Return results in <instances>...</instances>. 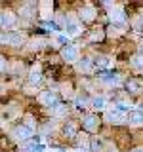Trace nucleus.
<instances>
[{
  "label": "nucleus",
  "mask_w": 143,
  "mask_h": 152,
  "mask_svg": "<svg viewBox=\"0 0 143 152\" xmlns=\"http://www.w3.org/2000/svg\"><path fill=\"white\" fill-rule=\"evenodd\" d=\"M63 57L67 61H76V59H78V50H76L74 46H71V44L65 46L63 48Z\"/></svg>",
  "instance_id": "obj_1"
},
{
  "label": "nucleus",
  "mask_w": 143,
  "mask_h": 152,
  "mask_svg": "<svg viewBox=\"0 0 143 152\" xmlns=\"http://www.w3.org/2000/svg\"><path fill=\"white\" fill-rule=\"evenodd\" d=\"M40 101H42V104H52V107H55V101H57V95L55 93H52V91H44L40 95Z\"/></svg>",
  "instance_id": "obj_2"
},
{
  "label": "nucleus",
  "mask_w": 143,
  "mask_h": 152,
  "mask_svg": "<svg viewBox=\"0 0 143 152\" xmlns=\"http://www.w3.org/2000/svg\"><path fill=\"white\" fill-rule=\"evenodd\" d=\"M31 135H32V129H31V127H27V126H21V127H17V129H15V137H17V139H21V141H27Z\"/></svg>",
  "instance_id": "obj_3"
},
{
  "label": "nucleus",
  "mask_w": 143,
  "mask_h": 152,
  "mask_svg": "<svg viewBox=\"0 0 143 152\" xmlns=\"http://www.w3.org/2000/svg\"><path fill=\"white\" fill-rule=\"evenodd\" d=\"M6 42H10V44H13V46H19L23 42V34H19V32H8Z\"/></svg>",
  "instance_id": "obj_4"
},
{
  "label": "nucleus",
  "mask_w": 143,
  "mask_h": 152,
  "mask_svg": "<svg viewBox=\"0 0 143 152\" xmlns=\"http://www.w3.org/2000/svg\"><path fill=\"white\" fill-rule=\"evenodd\" d=\"M99 78H101L103 82H107V84H116V82H118V76L114 74V72H105V74H99Z\"/></svg>",
  "instance_id": "obj_5"
},
{
  "label": "nucleus",
  "mask_w": 143,
  "mask_h": 152,
  "mask_svg": "<svg viewBox=\"0 0 143 152\" xmlns=\"http://www.w3.org/2000/svg\"><path fill=\"white\" fill-rule=\"evenodd\" d=\"M130 124H143V112L141 110H132L130 112Z\"/></svg>",
  "instance_id": "obj_6"
},
{
  "label": "nucleus",
  "mask_w": 143,
  "mask_h": 152,
  "mask_svg": "<svg viewBox=\"0 0 143 152\" xmlns=\"http://www.w3.org/2000/svg\"><path fill=\"white\" fill-rule=\"evenodd\" d=\"M95 126H97V120H95L94 116H86V120H84V129L92 131V129H95Z\"/></svg>",
  "instance_id": "obj_7"
},
{
  "label": "nucleus",
  "mask_w": 143,
  "mask_h": 152,
  "mask_svg": "<svg viewBox=\"0 0 143 152\" xmlns=\"http://www.w3.org/2000/svg\"><path fill=\"white\" fill-rule=\"evenodd\" d=\"M65 133H67V137H74L76 135V126H74L73 122H69L65 126Z\"/></svg>",
  "instance_id": "obj_8"
},
{
  "label": "nucleus",
  "mask_w": 143,
  "mask_h": 152,
  "mask_svg": "<svg viewBox=\"0 0 143 152\" xmlns=\"http://www.w3.org/2000/svg\"><path fill=\"white\" fill-rule=\"evenodd\" d=\"M67 34H76V32H78V25H76V23H73V21H69L67 23Z\"/></svg>",
  "instance_id": "obj_9"
},
{
  "label": "nucleus",
  "mask_w": 143,
  "mask_h": 152,
  "mask_svg": "<svg viewBox=\"0 0 143 152\" xmlns=\"http://www.w3.org/2000/svg\"><path fill=\"white\" fill-rule=\"evenodd\" d=\"M78 69L90 70V69H92V61H90V59H80V61H78Z\"/></svg>",
  "instance_id": "obj_10"
},
{
  "label": "nucleus",
  "mask_w": 143,
  "mask_h": 152,
  "mask_svg": "<svg viewBox=\"0 0 143 152\" xmlns=\"http://www.w3.org/2000/svg\"><path fill=\"white\" fill-rule=\"evenodd\" d=\"M132 65L136 66V69H143V55H136L132 59Z\"/></svg>",
  "instance_id": "obj_11"
},
{
  "label": "nucleus",
  "mask_w": 143,
  "mask_h": 152,
  "mask_svg": "<svg viewBox=\"0 0 143 152\" xmlns=\"http://www.w3.org/2000/svg\"><path fill=\"white\" fill-rule=\"evenodd\" d=\"M92 104H94V108H103L105 107V99L103 97H95V99H92Z\"/></svg>",
  "instance_id": "obj_12"
},
{
  "label": "nucleus",
  "mask_w": 143,
  "mask_h": 152,
  "mask_svg": "<svg viewBox=\"0 0 143 152\" xmlns=\"http://www.w3.org/2000/svg\"><path fill=\"white\" fill-rule=\"evenodd\" d=\"M80 15H82L86 21H90V19H94V10H90V8H86L84 12H80Z\"/></svg>",
  "instance_id": "obj_13"
},
{
  "label": "nucleus",
  "mask_w": 143,
  "mask_h": 152,
  "mask_svg": "<svg viewBox=\"0 0 143 152\" xmlns=\"http://www.w3.org/2000/svg\"><path fill=\"white\" fill-rule=\"evenodd\" d=\"M128 86H130V88H133L132 91H139V88H141V84L137 82V80H130V82H128Z\"/></svg>",
  "instance_id": "obj_14"
},
{
  "label": "nucleus",
  "mask_w": 143,
  "mask_h": 152,
  "mask_svg": "<svg viewBox=\"0 0 143 152\" xmlns=\"http://www.w3.org/2000/svg\"><path fill=\"white\" fill-rule=\"evenodd\" d=\"M124 12H114V15H111L113 19H118V21H124V15H122Z\"/></svg>",
  "instance_id": "obj_15"
},
{
  "label": "nucleus",
  "mask_w": 143,
  "mask_h": 152,
  "mask_svg": "<svg viewBox=\"0 0 143 152\" xmlns=\"http://www.w3.org/2000/svg\"><path fill=\"white\" fill-rule=\"evenodd\" d=\"M4 69H6V59H4V57H0V72H2Z\"/></svg>",
  "instance_id": "obj_16"
},
{
  "label": "nucleus",
  "mask_w": 143,
  "mask_h": 152,
  "mask_svg": "<svg viewBox=\"0 0 143 152\" xmlns=\"http://www.w3.org/2000/svg\"><path fill=\"white\" fill-rule=\"evenodd\" d=\"M31 80H32V82H38V80H40V74H38V72H32Z\"/></svg>",
  "instance_id": "obj_17"
},
{
  "label": "nucleus",
  "mask_w": 143,
  "mask_h": 152,
  "mask_svg": "<svg viewBox=\"0 0 143 152\" xmlns=\"http://www.w3.org/2000/svg\"><path fill=\"white\" fill-rule=\"evenodd\" d=\"M0 44H6V32H0Z\"/></svg>",
  "instance_id": "obj_18"
},
{
  "label": "nucleus",
  "mask_w": 143,
  "mask_h": 152,
  "mask_svg": "<svg viewBox=\"0 0 143 152\" xmlns=\"http://www.w3.org/2000/svg\"><path fill=\"white\" fill-rule=\"evenodd\" d=\"M6 25V21H4V13H0V27Z\"/></svg>",
  "instance_id": "obj_19"
},
{
  "label": "nucleus",
  "mask_w": 143,
  "mask_h": 152,
  "mask_svg": "<svg viewBox=\"0 0 143 152\" xmlns=\"http://www.w3.org/2000/svg\"><path fill=\"white\" fill-rule=\"evenodd\" d=\"M136 152H143V148H137V150H136Z\"/></svg>",
  "instance_id": "obj_20"
},
{
  "label": "nucleus",
  "mask_w": 143,
  "mask_h": 152,
  "mask_svg": "<svg viewBox=\"0 0 143 152\" xmlns=\"http://www.w3.org/2000/svg\"><path fill=\"white\" fill-rule=\"evenodd\" d=\"M61 152H65V150H61Z\"/></svg>",
  "instance_id": "obj_21"
}]
</instances>
